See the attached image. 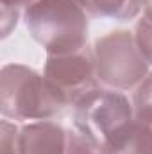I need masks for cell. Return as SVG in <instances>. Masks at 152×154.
Listing matches in <instances>:
<instances>
[{"instance_id": "cell-5", "label": "cell", "mask_w": 152, "mask_h": 154, "mask_svg": "<svg viewBox=\"0 0 152 154\" xmlns=\"http://www.w3.org/2000/svg\"><path fill=\"white\" fill-rule=\"evenodd\" d=\"M43 75L72 108L86 93L99 88L93 52L86 48L70 54L47 56Z\"/></svg>"}, {"instance_id": "cell-4", "label": "cell", "mask_w": 152, "mask_h": 154, "mask_svg": "<svg viewBox=\"0 0 152 154\" xmlns=\"http://www.w3.org/2000/svg\"><path fill=\"white\" fill-rule=\"evenodd\" d=\"M91 52L97 79L108 88L132 90L149 75V63L129 31H114L99 38Z\"/></svg>"}, {"instance_id": "cell-1", "label": "cell", "mask_w": 152, "mask_h": 154, "mask_svg": "<svg viewBox=\"0 0 152 154\" xmlns=\"http://www.w3.org/2000/svg\"><path fill=\"white\" fill-rule=\"evenodd\" d=\"M23 20L47 56L86 48L88 13L82 0H31Z\"/></svg>"}, {"instance_id": "cell-8", "label": "cell", "mask_w": 152, "mask_h": 154, "mask_svg": "<svg viewBox=\"0 0 152 154\" xmlns=\"http://www.w3.org/2000/svg\"><path fill=\"white\" fill-rule=\"evenodd\" d=\"M88 14L113 20H132L143 9L145 0H82Z\"/></svg>"}, {"instance_id": "cell-9", "label": "cell", "mask_w": 152, "mask_h": 154, "mask_svg": "<svg viewBox=\"0 0 152 154\" xmlns=\"http://www.w3.org/2000/svg\"><path fill=\"white\" fill-rule=\"evenodd\" d=\"M29 4H31V0H0V5H2L0 20H2V36L4 38H7L9 32L16 27L20 13Z\"/></svg>"}, {"instance_id": "cell-10", "label": "cell", "mask_w": 152, "mask_h": 154, "mask_svg": "<svg viewBox=\"0 0 152 154\" xmlns=\"http://www.w3.org/2000/svg\"><path fill=\"white\" fill-rule=\"evenodd\" d=\"M0 154H20V127L7 118L0 122Z\"/></svg>"}, {"instance_id": "cell-6", "label": "cell", "mask_w": 152, "mask_h": 154, "mask_svg": "<svg viewBox=\"0 0 152 154\" xmlns=\"http://www.w3.org/2000/svg\"><path fill=\"white\" fill-rule=\"evenodd\" d=\"M20 154H68V129L50 120L22 125Z\"/></svg>"}, {"instance_id": "cell-12", "label": "cell", "mask_w": 152, "mask_h": 154, "mask_svg": "<svg viewBox=\"0 0 152 154\" xmlns=\"http://www.w3.org/2000/svg\"><path fill=\"white\" fill-rule=\"evenodd\" d=\"M134 39H136V45H138L141 56L145 57V61H147L149 66H150L152 65V20H149V18L143 16V18L136 23Z\"/></svg>"}, {"instance_id": "cell-13", "label": "cell", "mask_w": 152, "mask_h": 154, "mask_svg": "<svg viewBox=\"0 0 152 154\" xmlns=\"http://www.w3.org/2000/svg\"><path fill=\"white\" fill-rule=\"evenodd\" d=\"M143 11H145V18L152 20V0H145V4H143Z\"/></svg>"}, {"instance_id": "cell-3", "label": "cell", "mask_w": 152, "mask_h": 154, "mask_svg": "<svg viewBox=\"0 0 152 154\" xmlns=\"http://www.w3.org/2000/svg\"><path fill=\"white\" fill-rule=\"evenodd\" d=\"M134 120L129 99L114 90L95 88L74 104V124L97 151Z\"/></svg>"}, {"instance_id": "cell-11", "label": "cell", "mask_w": 152, "mask_h": 154, "mask_svg": "<svg viewBox=\"0 0 152 154\" xmlns=\"http://www.w3.org/2000/svg\"><path fill=\"white\" fill-rule=\"evenodd\" d=\"M134 115H152V74L145 77L134 91Z\"/></svg>"}, {"instance_id": "cell-2", "label": "cell", "mask_w": 152, "mask_h": 154, "mask_svg": "<svg viewBox=\"0 0 152 154\" xmlns=\"http://www.w3.org/2000/svg\"><path fill=\"white\" fill-rule=\"evenodd\" d=\"M63 95L45 75L23 65H5L0 72V111L11 120H50L66 108Z\"/></svg>"}, {"instance_id": "cell-7", "label": "cell", "mask_w": 152, "mask_h": 154, "mask_svg": "<svg viewBox=\"0 0 152 154\" xmlns=\"http://www.w3.org/2000/svg\"><path fill=\"white\" fill-rule=\"evenodd\" d=\"M100 154H152V115H134V120L111 138Z\"/></svg>"}]
</instances>
